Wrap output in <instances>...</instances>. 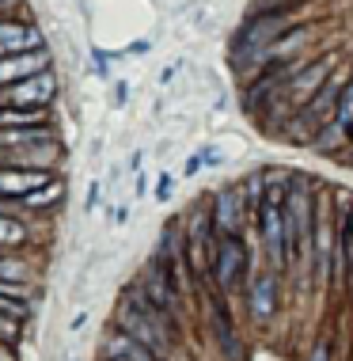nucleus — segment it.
I'll use <instances>...</instances> for the list:
<instances>
[{
	"mask_svg": "<svg viewBox=\"0 0 353 361\" xmlns=\"http://www.w3.org/2000/svg\"><path fill=\"white\" fill-rule=\"evenodd\" d=\"M342 84H346L342 76H330V80L323 84L319 92L311 95V99L289 118V141H292V145H311V141H316L319 133L330 126V118H335V106H338Z\"/></svg>",
	"mask_w": 353,
	"mask_h": 361,
	"instance_id": "7ed1b4c3",
	"label": "nucleus"
},
{
	"mask_svg": "<svg viewBox=\"0 0 353 361\" xmlns=\"http://www.w3.org/2000/svg\"><path fill=\"white\" fill-rule=\"evenodd\" d=\"M251 221V209L243 202V187H224L213 198V224H217L221 236H243V224Z\"/></svg>",
	"mask_w": 353,
	"mask_h": 361,
	"instance_id": "6e6552de",
	"label": "nucleus"
},
{
	"mask_svg": "<svg viewBox=\"0 0 353 361\" xmlns=\"http://www.w3.org/2000/svg\"><path fill=\"white\" fill-rule=\"evenodd\" d=\"M346 156H349V160H346V164H353V141L346 145Z\"/></svg>",
	"mask_w": 353,
	"mask_h": 361,
	"instance_id": "aec40b11",
	"label": "nucleus"
},
{
	"mask_svg": "<svg viewBox=\"0 0 353 361\" xmlns=\"http://www.w3.org/2000/svg\"><path fill=\"white\" fill-rule=\"evenodd\" d=\"M297 27V12L292 8H262L259 16H251L247 23H243V31L235 35V57L243 54H262L270 42H278L285 31Z\"/></svg>",
	"mask_w": 353,
	"mask_h": 361,
	"instance_id": "20e7f679",
	"label": "nucleus"
},
{
	"mask_svg": "<svg viewBox=\"0 0 353 361\" xmlns=\"http://www.w3.org/2000/svg\"><path fill=\"white\" fill-rule=\"evenodd\" d=\"M156 194H160V198H168V194H171V175H163V179H160V190H156Z\"/></svg>",
	"mask_w": 353,
	"mask_h": 361,
	"instance_id": "a211bd4d",
	"label": "nucleus"
},
{
	"mask_svg": "<svg viewBox=\"0 0 353 361\" xmlns=\"http://www.w3.org/2000/svg\"><path fill=\"white\" fill-rule=\"evenodd\" d=\"M285 198H289V175L281 179H266V194H262L259 217H254V228L262 236V247H266V259L273 262V270H285L289 255H285Z\"/></svg>",
	"mask_w": 353,
	"mask_h": 361,
	"instance_id": "f03ea898",
	"label": "nucleus"
},
{
	"mask_svg": "<svg viewBox=\"0 0 353 361\" xmlns=\"http://www.w3.org/2000/svg\"><path fill=\"white\" fill-rule=\"evenodd\" d=\"M31 281H35L31 262H23V259H16V255H0V289L23 293Z\"/></svg>",
	"mask_w": 353,
	"mask_h": 361,
	"instance_id": "ddd939ff",
	"label": "nucleus"
},
{
	"mask_svg": "<svg viewBox=\"0 0 353 361\" xmlns=\"http://www.w3.org/2000/svg\"><path fill=\"white\" fill-rule=\"evenodd\" d=\"M247 270H251V251L247 243H243V236H221L217 240V259H213V281H217L221 293H232L240 289L243 281H247Z\"/></svg>",
	"mask_w": 353,
	"mask_h": 361,
	"instance_id": "39448f33",
	"label": "nucleus"
},
{
	"mask_svg": "<svg viewBox=\"0 0 353 361\" xmlns=\"http://www.w3.org/2000/svg\"><path fill=\"white\" fill-rule=\"evenodd\" d=\"M316 209L319 198L311 194V183L304 175L289 179V198H285V255L292 262H308L311 255V236H316Z\"/></svg>",
	"mask_w": 353,
	"mask_h": 361,
	"instance_id": "f257e3e1",
	"label": "nucleus"
},
{
	"mask_svg": "<svg viewBox=\"0 0 353 361\" xmlns=\"http://www.w3.org/2000/svg\"><path fill=\"white\" fill-rule=\"evenodd\" d=\"M114 354H122V357H130V361H163L160 354H156V350H149L144 343H137V338H130L125 331L114 338Z\"/></svg>",
	"mask_w": 353,
	"mask_h": 361,
	"instance_id": "4468645a",
	"label": "nucleus"
},
{
	"mask_svg": "<svg viewBox=\"0 0 353 361\" xmlns=\"http://www.w3.org/2000/svg\"><path fill=\"white\" fill-rule=\"evenodd\" d=\"M42 46V35L27 23H16V19H0V57L8 54H27Z\"/></svg>",
	"mask_w": 353,
	"mask_h": 361,
	"instance_id": "f8f14e48",
	"label": "nucleus"
},
{
	"mask_svg": "<svg viewBox=\"0 0 353 361\" xmlns=\"http://www.w3.org/2000/svg\"><path fill=\"white\" fill-rule=\"evenodd\" d=\"M0 316H8V319H23V316H27V300H23V293L0 289Z\"/></svg>",
	"mask_w": 353,
	"mask_h": 361,
	"instance_id": "dca6fc26",
	"label": "nucleus"
},
{
	"mask_svg": "<svg viewBox=\"0 0 353 361\" xmlns=\"http://www.w3.org/2000/svg\"><path fill=\"white\" fill-rule=\"evenodd\" d=\"M349 141H353V76L342 84L335 118H330L327 130H323L319 137L311 141V149H316V152H338L342 145H349Z\"/></svg>",
	"mask_w": 353,
	"mask_h": 361,
	"instance_id": "0eeeda50",
	"label": "nucleus"
},
{
	"mask_svg": "<svg viewBox=\"0 0 353 361\" xmlns=\"http://www.w3.org/2000/svg\"><path fill=\"white\" fill-rule=\"evenodd\" d=\"M308 361H330V343H327V338H319V346L311 350Z\"/></svg>",
	"mask_w": 353,
	"mask_h": 361,
	"instance_id": "f3484780",
	"label": "nucleus"
},
{
	"mask_svg": "<svg viewBox=\"0 0 353 361\" xmlns=\"http://www.w3.org/2000/svg\"><path fill=\"white\" fill-rule=\"evenodd\" d=\"M0 361H16V354L8 350V343H0Z\"/></svg>",
	"mask_w": 353,
	"mask_h": 361,
	"instance_id": "6ab92c4d",
	"label": "nucleus"
},
{
	"mask_svg": "<svg viewBox=\"0 0 353 361\" xmlns=\"http://www.w3.org/2000/svg\"><path fill=\"white\" fill-rule=\"evenodd\" d=\"M54 183L50 171H31V168H8L0 164V198H12V202H23L31 190Z\"/></svg>",
	"mask_w": 353,
	"mask_h": 361,
	"instance_id": "1a4fd4ad",
	"label": "nucleus"
},
{
	"mask_svg": "<svg viewBox=\"0 0 353 361\" xmlns=\"http://www.w3.org/2000/svg\"><path fill=\"white\" fill-rule=\"evenodd\" d=\"M57 92V80L54 73H35L27 80H16V84H4L0 87V106H19V111H46Z\"/></svg>",
	"mask_w": 353,
	"mask_h": 361,
	"instance_id": "423d86ee",
	"label": "nucleus"
},
{
	"mask_svg": "<svg viewBox=\"0 0 353 361\" xmlns=\"http://www.w3.org/2000/svg\"><path fill=\"white\" fill-rule=\"evenodd\" d=\"M27 240V228L19 224L12 213H0V247H19Z\"/></svg>",
	"mask_w": 353,
	"mask_h": 361,
	"instance_id": "2eb2a0df",
	"label": "nucleus"
},
{
	"mask_svg": "<svg viewBox=\"0 0 353 361\" xmlns=\"http://www.w3.org/2000/svg\"><path fill=\"white\" fill-rule=\"evenodd\" d=\"M247 300H251V316H254V324H270L273 312H278V278H273V274L251 278Z\"/></svg>",
	"mask_w": 353,
	"mask_h": 361,
	"instance_id": "9b49d317",
	"label": "nucleus"
},
{
	"mask_svg": "<svg viewBox=\"0 0 353 361\" xmlns=\"http://www.w3.org/2000/svg\"><path fill=\"white\" fill-rule=\"evenodd\" d=\"M46 69H50V54H46L42 46H38V50H27V54H8V57H0V87L27 80V76L46 73Z\"/></svg>",
	"mask_w": 353,
	"mask_h": 361,
	"instance_id": "9d476101",
	"label": "nucleus"
}]
</instances>
